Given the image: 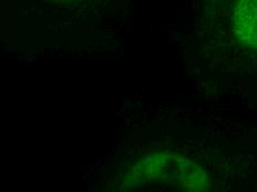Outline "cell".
I'll list each match as a JSON object with an SVG mask.
<instances>
[{
  "label": "cell",
  "mask_w": 257,
  "mask_h": 192,
  "mask_svg": "<svg viewBox=\"0 0 257 192\" xmlns=\"http://www.w3.org/2000/svg\"><path fill=\"white\" fill-rule=\"evenodd\" d=\"M233 21L238 39L257 49V0H238Z\"/></svg>",
  "instance_id": "1"
}]
</instances>
